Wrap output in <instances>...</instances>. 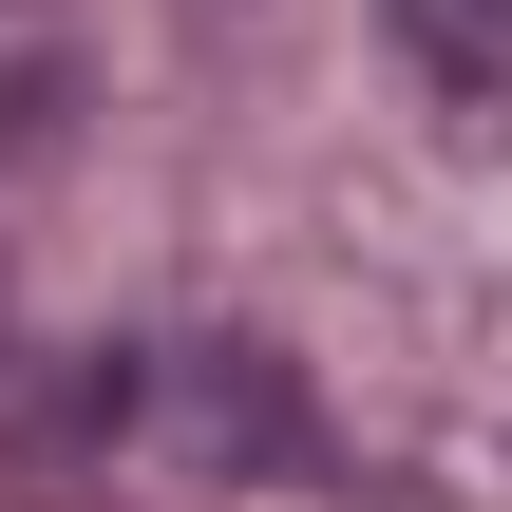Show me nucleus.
Segmentation results:
<instances>
[{"mask_svg":"<svg viewBox=\"0 0 512 512\" xmlns=\"http://www.w3.org/2000/svg\"><path fill=\"white\" fill-rule=\"evenodd\" d=\"M380 38L418 57L437 114H512V0H380Z\"/></svg>","mask_w":512,"mask_h":512,"instance_id":"obj_1","label":"nucleus"}]
</instances>
